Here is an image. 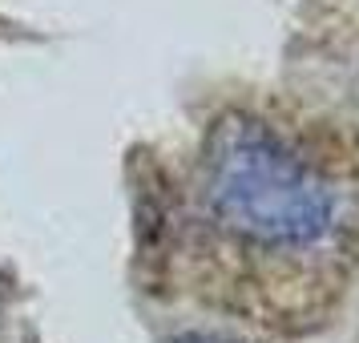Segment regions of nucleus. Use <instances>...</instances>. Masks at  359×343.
<instances>
[{
    "mask_svg": "<svg viewBox=\"0 0 359 343\" xmlns=\"http://www.w3.org/2000/svg\"><path fill=\"white\" fill-rule=\"evenodd\" d=\"M198 202L218 230L259 250H311L339 227L335 186L255 117H222L206 133Z\"/></svg>",
    "mask_w": 359,
    "mask_h": 343,
    "instance_id": "nucleus-1",
    "label": "nucleus"
},
{
    "mask_svg": "<svg viewBox=\"0 0 359 343\" xmlns=\"http://www.w3.org/2000/svg\"><path fill=\"white\" fill-rule=\"evenodd\" d=\"M0 311H4V278H0Z\"/></svg>",
    "mask_w": 359,
    "mask_h": 343,
    "instance_id": "nucleus-3",
    "label": "nucleus"
},
{
    "mask_svg": "<svg viewBox=\"0 0 359 343\" xmlns=\"http://www.w3.org/2000/svg\"><path fill=\"white\" fill-rule=\"evenodd\" d=\"M178 343H226V339H214V335H186V339Z\"/></svg>",
    "mask_w": 359,
    "mask_h": 343,
    "instance_id": "nucleus-2",
    "label": "nucleus"
}]
</instances>
